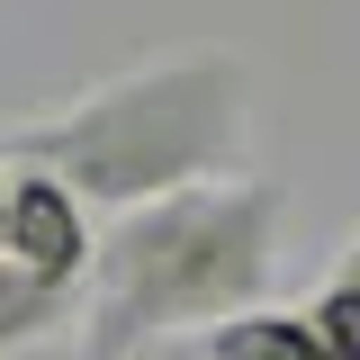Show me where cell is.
Returning <instances> with one entry per match:
<instances>
[{
	"label": "cell",
	"instance_id": "obj_1",
	"mask_svg": "<svg viewBox=\"0 0 360 360\" xmlns=\"http://www.w3.org/2000/svg\"><path fill=\"white\" fill-rule=\"evenodd\" d=\"M243 135H252V72L234 54H162L54 99L45 117L0 127V172H45L82 207L135 217L153 198L234 180Z\"/></svg>",
	"mask_w": 360,
	"mask_h": 360
},
{
	"label": "cell",
	"instance_id": "obj_4",
	"mask_svg": "<svg viewBox=\"0 0 360 360\" xmlns=\"http://www.w3.org/2000/svg\"><path fill=\"white\" fill-rule=\"evenodd\" d=\"M72 315H90V288H63V279L0 262V360H37V342H54Z\"/></svg>",
	"mask_w": 360,
	"mask_h": 360
},
{
	"label": "cell",
	"instance_id": "obj_8",
	"mask_svg": "<svg viewBox=\"0 0 360 360\" xmlns=\"http://www.w3.org/2000/svg\"><path fill=\"white\" fill-rule=\"evenodd\" d=\"M135 360H207L198 342H153V352H135Z\"/></svg>",
	"mask_w": 360,
	"mask_h": 360
},
{
	"label": "cell",
	"instance_id": "obj_3",
	"mask_svg": "<svg viewBox=\"0 0 360 360\" xmlns=\"http://www.w3.org/2000/svg\"><path fill=\"white\" fill-rule=\"evenodd\" d=\"M9 262L37 270V279H63V288H90V262H99V234H90V207L45 172L9 180Z\"/></svg>",
	"mask_w": 360,
	"mask_h": 360
},
{
	"label": "cell",
	"instance_id": "obj_2",
	"mask_svg": "<svg viewBox=\"0 0 360 360\" xmlns=\"http://www.w3.org/2000/svg\"><path fill=\"white\" fill-rule=\"evenodd\" d=\"M279 217H288V189L252 172L108 217L99 262H90V360H135L153 342H207L217 324L270 307Z\"/></svg>",
	"mask_w": 360,
	"mask_h": 360
},
{
	"label": "cell",
	"instance_id": "obj_6",
	"mask_svg": "<svg viewBox=\"0 0 360 360\" xmlns=\"http://www.w3.org/2000/svg\"><path fill=\"white\" fill-rule=\"evenodd\" d=\"M307 324H315V342H324V360H360V288L352 279H324Z\"/></svg>",
	"mask_w": 360,
	"mask_h": 360
},
{
	"label": "cell",
	"instance_id": "obj_7",
	"mask_svg": "<svg viewBox=\"0 0 360 360\" xmlns=\"http://www.w3.org/2000/svg\"><path fill=\"white\" fill-rule=\"evenodd\" d=\"M333 279H352V288H360V234L342 243V252H333Z\"/></svg>",
	"mask_w": 360,
	"mask_h": 360
},
{
	"label": "cell",
	"instance_id": "obj_5",
	"mask_svg": "<svg viewBox=\"0 0 360 360\" xmlns=\"http://www.w3.org/2000/svg\"><path fill=\"white\" fill-rule=\"evenodd\" d=\"M198 352L207 360H324V342H315L307 307H252V315H234V324H217Z\"/></svg>",
	"mask_w": 360,
	"mask_h": 360
}]
</instances>
